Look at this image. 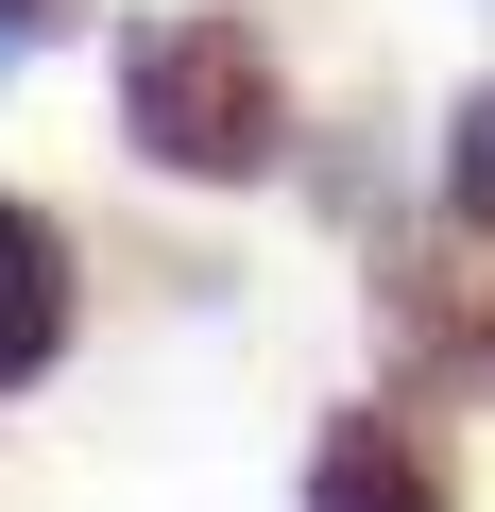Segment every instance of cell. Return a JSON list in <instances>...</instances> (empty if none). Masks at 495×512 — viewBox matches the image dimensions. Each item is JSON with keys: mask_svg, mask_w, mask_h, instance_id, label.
Listing matches in <instances>:
<instances>
[{"mask_svg": "<svg viewBox=\"0 0 495 512\" xmlns=\"http://www.w3.org/2000/svg\"><path fill=\"white\" fill-rule=\"evenodd\" d=\"M52 18H69V0H0V69H18V52H35Z\"/></svg>", "mask_w": 495, "mask_h": 512, "instance_id": "cell-5", "label": "cell"}, {"mask_svg": "<svg viewBox=\"0 0 495 512\" xmlns=\"http://www.w3.org/2000/svg\"><path fill=\"white\" fill-rule=\"evenodd\" d=\"M444 205H461V222H495V86H478V103H461V137H444Z\"/></svg>", "mask_w": 495, "mask_h": 512, "instance_id": "cell-4", "label": "cell"}, {"mask_svg": "<svg viewBox=\"0 0 495 512\" xmlns=\"http://www.w3.org/2000/svg\"><path fill=\"white\" fill-rule=\"evenodd\" d=\"M308 512H444V444L393 427V410H342L325 461H308Z\"/></svg>", "mask_w": 495, "mask_h": 512, "instance_id": "cell-2", "label": "cell"}, {"mask_svg": "<svg viewBox=\"0 0 495 512\" xmlns=\"http://www.w3.org/2000/svg\"><path fill=\"white\" fill-rule=\"evenodd\" d=\"M120 137L188 188H239V171L291 154V86L239 18H137L120 35Z\"/></svg>", "mask_w": 495, "mask_h": 512, "instance_id": "cell-1", "label": "cell"}, {"mask_svg": "<svg viewBox=\"0 0 495 512\" xmlns=\"http://www.w3.org/2000/svg\"><path fill=\"white\" fill-rule=\"evenodd\" d=\"M69 359V239L35 205H0V393H35Z\"/></svg>", "mask_w": 495, "mask_h": 512, "instance_id": "cell-3", "label": "cell"}]
</instances>
